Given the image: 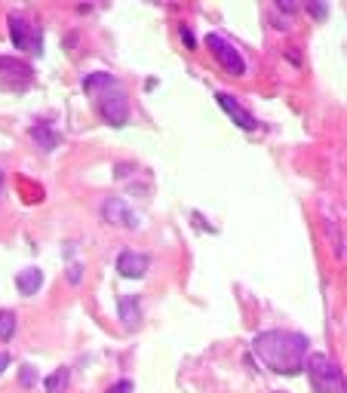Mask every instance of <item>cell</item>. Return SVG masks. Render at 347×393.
Returning a JSON list of instances; mask_svg holds the SVG:
<instances>
[{
  "label": "cell",
  "mask_w": 347,
  "mask_h": 393,
  "mask_svg": "<svg viewBox=\"0 0 347 393\" xmlns=\"http://www.w3.org/2000/svg\"><path fill=\"white\" fill-rule=\"evenodd\" d=\"M7 28H10V43H13L19 53L43 56V28L37 25L31 16H25V13H10V16H7Z\"/></svg>",
  "instance_id": "cell-4"
},
{
  "label": "cell",
  "mask_w": 347,
  "mask_h": 393,
  "mask_svg": "<svg viewBox=\"0 0 347 393\" xmlns=\"http://www.w3.org/2000/svg\"><path fill=\"white\" fill-rule=\"evenodd\" d=\"M68 283H71V286H80V283H83V264H71V270H68Z\"/></svg>",
  "instance_id": "cell-18"
},
{
  "label": "cell",
  "mask_w": 347,
  "mask_h": 393,
  "mask_svg": "<svg viewBox=\"0 0 347 393\" xmlns=\"http://www.w3.org/2000/svg\"><path fill=\"white\" fill-rule=\"evenodd\" d=\"M4 187H7V172L0 169V193H4Z\"/></svg>",
  "instance_id": "cell-23"
},
{
  "label": "cell",
  "mask_w": 347,
  "mask_h": 393,
  "mask_svg": "<svg viewBox=\"0 0 347 393\" xmlns=\"http://www.w3.org/2000/svg\"><path fill=\"white\" fill-rule=\"evenodd\" d=\"M16 329H19V317H16V310L4 307V310H0V341H10V338L16 335Z\"/></svg>",
  "instance_id": "cell-14"
},
{
  "label": "cell",
  "mask_w": 347,
  "mask_h": 393,
  "mask_svg": "<svg viewBox=\"0 0 347 393\" xmlns=\"http://www.w3.org/2000/svg\"><path fill=\"white\" fill-rule=\"evenodd\" d=\"M206 50L215 56V62H218L230 77H243V74H246V59H243V53H240L234 43H227L221 34H215V31L206 34Z\"/></svg>",
  "instance_id": "cell-5"
},
{
  "label": "cell",
  "mask_w": 347,
  "mask_h": 393,
  "mask_svg": "<svg viewBox=\"0 0 347 393\" xmlns=\"http://www.w3.org/2000/svg\"><path fill=\"white\" fill-rule=\"evenodd\" d=\"M215 102H218V108L230 117V120H234V126H240L243 132H255L258 129V120H255V114H249L234 95H230V92H224V89H218L215 92Z\"/></svg>",
  "instance_id": "cell-8"
},
{
  "label": "cell",
  "mask_w": 347,
  "mask_h": 393,
  "mask_svg": "<svg viewBox=\"0 0 347 393\" xmlns=\"http://www.w3.org/2000/svg\"><path fill=\"white\" fill-rule=\"evenodd\" d=\"M37 375H34V366H22V387H34Z\"/></svg>",
  "instance_id": "cell-19"
},
{
  "label": "cell",
  "mask_w": 347,
  "mask_h": 393,
  "mask_svg": "<svg viewBox=\"0 0 347 393\" xmlns=\"http://www.w3.org/2000/svg\"><path fill=\"white\" fill-rule=\"evenodd\" d=\"M16 289H19V295H25V298L37 295V292L43 289V270H40V267H25V270H19V273H16Z\"/></svg>",
  "instance_id": "cell-11"
},
{
  "label": "cell",
  "mask_w": 347,
  "mask_h": 393,
  "mask_svg": "<svg viewBox=\"0 0 347 393\" xmlns=\"http://www.w3.org/2000/svg\"><path fill=\"white\" fill-rule=\"evenodd\" d=\"M80 86H83L86 95L95 99V111H98V117L108 126L120 129V126L129 123V92H126V86L114 74H108V71H89Z\"/></svg>",
  "instance_id": "cell-2"
},
{
  "label": "cell",
  "mask_w": 347,
  "mask_h": 393,
  "mask_svg": "<svg viewBox=\"0 0 347 393\" xmlns=\"http://www.w3.org/2000/svg\"><path fill=\"white\" fill-rule=\"evenodd\" d=\"M286 59H292L295 65H301V56H298V50H286Z\"/></svg>",
  "instance_id": "cell-22"
},
{
  "label": "cell",
  "mask_w": 347,
  "mask_h": 393,
  "mask_svg": "<svg viewBox=\"0 0 347 393\" xmlns=\"http://www.w3.org/2000/svg\"><path fill=\"white\" fill-rule=\"evenodd\" d=\"M277 10H280V13H289V16H292V13H298V7H295V4H289V0H277Z\"/></svg>",
  "instance_id": "cell-20"
},
{
  "label": "cell",
  "mask_w": 347,
  "mask_h": 393,
  "mask_svg": "<svg viewBox=\"0 0 347 393\" xmlns=\"http://www.w3.org/2000/svg\"><path fill=\"white\" fill-rule=\"evenodd\" d=\"M28 132H31V141L40 148V151H56V148L62 144V135H59L53 126H46V123H34Z\"/></svg>",
  "instance_id": "cell-12"
},
{
  "label": "cell",
  "mask_w": 347,
  "mask_h": 393,
  "mask_svg": "<svg viewBox=\"0 0 347 393\" xmlns=\"http://www.w3.org/2000/svg\"><path fill=\"white\" fill-rule=\"evenodd\" d=\"M68 387H71V369L68 366H59L56 372H49L43 378V390L46 393H65Z\"/></svg>",
  "instance_id": "cell-13"
},
{
  "label": "cell",
  "mask_w": 347,
  "mask_h": 393,
  "mask_svg": "<svg viewBox=\"0 0 347 393\" xmlns=\"http://www.w3.org/2000/svg\"><path fill=\"white\" fill-rule=\"evenodd\" d=\"M10 363H13V360H10V353H7V350H0V375L10 369Z\"/></svg>",
  "instance_id": "cell-21"
},
{
  "label": "cell",
  "mask_w": 347,
  "mask_h": 393,
  "mask_svg": "<svg viewBox=\"0 0 347 393\" xmlns=\"http://www.w3.org/2000/svg\"><path fill=\"white\" fill-rule=\"evenodd\" d=\"M274 393H283V390H274Z\"/></svg>",
  "instance_id": "cell-24"
},
{
  "label": "cell",
  "mask_w": 347,
  "mask_h": 393,
  "mask_svg": "<svg viewBox=\"0 0 347 393\" xmlns=\"http://www.w3.org/2000/svg\"><path fill=\"white\" fill-rule=\"evenodd\" d=\"M178 34H181V43H184L187 50L197 46V37H194V31H190V25H178Z\"/></svg>",
  "instance_id": "cell-16"
},
{
  "label": "cell",
  "mask_w": 347,
  "mask_h": 393,
  "mask_svg": "<svg viewBox=\"0 0 347 393\" xmlns=\"http://www.w3.org/2000/svg\"><path fill=\"white\" fill-rule=\"evenodd\" d=\"M252 353L264 369H271L277 375L295 378L304 369V357L311 353V341L301 332L289 329H264L252 338Z\"/></svg>",
  "instance_id": "cell-1"
},
{
  "label": "cell",
  "mask_w": 347,
  "mask_h": 393,
  "mask_svg": "<svg viewBox=\"0 0 347 393\" xmlns=\"http://www.w3.org/2000/svg\"><path fill=\"white\" fill-rule=\"evenodd\" d=\"M114 267H117V273L126 277V280H141L147 273V267H151V255L138 252V249H123L117 258H114Z\"/></svg>",
  "instance_id": "cell-9"
},
{
  "label": "cell",
  "mask_w": 347,
  "mask_h": 393,
  "mask_svg": "<svg viewBox=\"0 0 347 393\" xmlns=\"http://www.w3.org/2000/svg\"><path fill=\"white\" fill-rule=\"evenodd\" d=\"M117 317H120V323H123L126 332H135L141 326V317H144L141 298L138 295H120L117 298Z\"/></svg>",
  "instance_id": "cell-10"
},
{
  "label": "cell",
  "mask_w": 347,
  "mask_h": 393,
  "mask_svg": "<svg viewBox=\"0 0 347 393\" xmlns=\"http://www.w3.org/2000/svg\"><path fill=\"white\" fill-rule=\"evenodd\" d=\"M304 10H307V13H311L314 19H320V22H323V19L329 16V4H307Z\"/></svg>",
  "instance_id": "cell-17"
},
{
  "label": "cell",
  "mask_w": 347,
  "mask_h": 393,
  "mask_svg": "<svg viewBox=\"0 0 347 393\" xmlns=\"http://www.w3.org/2000/svg\"><path fill=\"white\" fill-rule=\"evenodd\" d=\"M301 372H307V381H311L314 393H347L341 363H335L326 353H307Z\"/></svg>",
  "instance_id": "cell-3"
},
{
  "label": "cell",
  "mask_w": 347,
  "mask_h": 393,
  "mask_svg": "<svg viewBox=\"0 0 347 393\" xmlns=\"http://www.w3.org/2000/svg\"><path fill=\"white\" fill-rule=\"evenodd\" d=\"M34 80V68L16 56H0V83H7L13 89H25Z\"/></svg>",
  "instance_id": "cell-7"
},
{
  "label": "cell",
  "mask_w": 347,
  "mask_h": 393,
  "mask_svg": "<svg viewBox=\"0 0 347 393\" xmlns=\"http://www.w3.org/2000/svg\"><path fill=\"white\" fill-rule=\"evenodd\" d=\"M102 218H105L111 227H123V230H138V227H141V215L123 200V197H105Z\"/></svg>",
  "instance_id": "cell-6"
},
{
  "label": "cell",
  "mask_w": 347,
  "mask_h": 393,
  "mask_svg": "<svg viewBox=\"0 0 347 393\" xmlns=\"http://www.w3.org/2000/svg\"><path fill=\"white\" fill-rule=\"evenodd\" d=\"M105 393H135V384H132L129 378H120L117 384H111V387H108Z\"/></svg>",
  "instance_id": "cell-15"
}]
</instances>
